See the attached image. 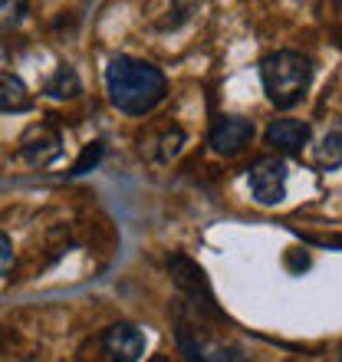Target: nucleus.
Returning a JSON list of instances; mask_svg holds the SVG:
<instances>
[{
  "label": "nucleus",
  "mask_w": 342,
  "mask_h": 362,
  "mask_svg": "<svg viewBox=\"0 0 342 362\" xmlns=\"http://www.w3.org/2000/svg\"><path fill=\"white\" fill-rule=\"evenodd\" d=\"M105 89L119 112L125 115H145L165 99V73L145 59L135 57H115L105 66Z\"/></svg>",
  "instance_id": "1"
},
{
  "label": "nucleus",
  "mask_w": 342,
  "mask_h": 362,
  "mask_svg": "<svg viewBox=\"0 0 342 362\" xmlns=\"http://www.w3.org/2000/svg\"><path fill=\"white\" fill-rule=\"evenodd\" d=\"M260 83H264L266 99L276 109H293L306 95L309 83H313V66H309V59L303 53L280 49V53L264 57V63H260Z\"/></svg>",
  "instance_id": "2"
},
{
  "label": "nucleus",
  "mask_w": 342,
  "mask_h": 362,
  "mask_svg": "<svg viewBox=\"0 0 342 362\" xmlns=\"http://www.w3.org/2000/svg\"><path fill=\"white\" fill-rule=\"evenodd\" d=\"M168 270H171V276H175V284L194 300V306H201V310L211 316H220V310L214 306V293H211L208 276H204V270H201L194 260L184 257V254H175V257L168 260Z\"/></svg>",
  "instance_id": "3"
},
{
  "label": "nucleus",
  "mask_w": 342,
  "mask_h": 362,
  "mask_svg": "<svg viewBox=\"0 0 342 362\" xmlns=\"http://www.w3.org/2000/svg\"><path fill=\"white\" fill-rule=\"evenodd\" d=\"M247 185L256 204H280L286 198V165L280 158H260L250 165Z\"/></svg>",
  "instance_id": "4"
},
{
  "label": "nucleus",
  "mask_w": 342,
  "mask_h": 362,
  "mask_svg": "<svg viewBox=\"0 0 342 362\" xmlns=\"http://www.w3.org/2000/svg\"><path fill=\"white\" fill-rule=\"evenodd\" d=\"M102 349L112 362H138L145 356V333L132 323H115L105 329Z\"/></svg>",
  "instance_id": "5"
},
{
  "label": "nucleus",
  "mask_w": 342,
  "mask_h": 362,
  "mask_svg": "<svg viewBox=\"0 0 342 362\" xmlns=\"http://www.w3.org/2000/svg\"><path fill=\"white\" fill-rule=\"evenodd\" d=\"M254 139V122L250 119H237V115H224L211 129V148L218 155H237L244 152Z\"/></svg>",
  "instance_id": "6"
},
{
  "label": "nucleus",
  "mask_w": 342,
  "mask_h": 362,
  "mask_svg": "<svg viewBox=\"0 0 342 362\" xmlns=\"http://www.w3.org/2000/svg\"><path fill=\"white\" fill-rule=\"evenodd\" d=\"M313 139V125L300 119H276L266 125V145H273L283 155H300Z\"/></svg>",
  "instance_id": "7"
},
{
  "label": "nucleus",
  "mask_w": 342,
  "mask_h": 362,
  "mask_svg": "<svg viewBox=\"0 0 342 362\" xmlns=\"http://www.w3.org/2000/svg\"><path fill=\"white\" fill-rule=\"evenodd\" d=\"M59 135L49 129V125H33L23 139H20V155L27 158L30 165H37V168H43V165H49L53 158H59Z\"/></svg>",
  "instance_id": "8"
},
{
  "label": "nucleus",
  "mask_w": 342,
  "mask_h": 362,
  "mask_svg": "<svg viewBox=\"0 0 342 362\" xmlns=\"http://www.w3.org/2000/svg\"><path fill=\"white\" fill-rule=\"evenodd\" d=\"M30 105H33V99H30L27 86L13 73H4L0 76V109L10 115V112H27Z\"/></svg>",
  "instance_id": "9"
},
{
  "label": "nucleus",
  "mask_w": 342,
  "mask_h": 362,
  "mask_svg": "<svg viewBox=\"0 0 342 362\" xmlns=\"http://www.w3.org/2000/svg\"><path fill=\"white\" fill-rule=\"evenodd\" d=\"M313 162L316 168H339L342 165V122L333 125L323 135V142L313 148Z\"/></svg>",
  "instance_id": "10"
},
{
  "label": "nucleus",
  "mask_w": 342,
  "mask_h": 362,
  "mask_svg": "<svg viewBox=\"0 0 342 362\" xmlns=\"http://www.w3.org/2000/svg\"><path fill=\"white\" fill-rule=\"evenodd\" d=\"M79 93H83V83H79L73 66H59L47 83V95H53V99H76Z\"/></svg>",
  "instance_id": "11"
},
{
  "label": "nucleus",
  "mask_w": 342,
  "mask_h": 362,
  "mask_svg": "<svg viewBox=\"0 0 342 362\" xmlns=\"http://www.w3.org/2000/svg\"><path fill=\"white\" fill-rule=\"evenodd\" d=\"M99 158H102V142H89L83 148V158L73 165V172H69V175H86L89 168H95V165H99Z\"/></svg>",
  "instance_id": "12"
},
{
  "label": "nucleus",
  "mask_w": 342,
  "mask_h": 362,
  "mask_svg": "<svg viewBox=\"0 0 342 362\" xmlns=\"http://www.w3.org/2000/svg\"><path fill=\"white\" fill-rule=\"evenodd\" d=\"M0 250H4V274H10V260H13V247H10V234H0Z\"/></svg>",
  "instance_id": "13"
}]
</instances>
